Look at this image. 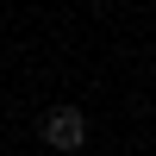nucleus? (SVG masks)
Instances as JSON below:
<instances>
[{"mask_svg":"<svg viewBox=\"0 0 156 156\" xmlns=\"http://www.w3.org/2000/svg\"><path fill=\"white\" fill-rule=\"evenodd\" d=\"M44 144H50V150H81V144H87L81 112H75V106H56V112L44 119Z\"/></svg>","mask_w":156,"mask_h":156,"instance_id":"nucleus-1","label":"nucleus"}]
</instances>
